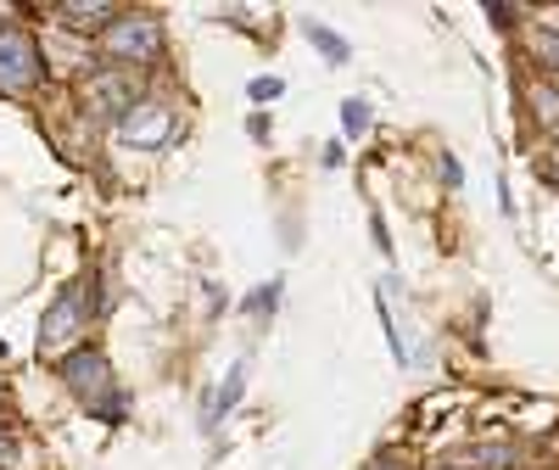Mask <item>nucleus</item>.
I'll return each instance as SVG.
<instances>
[{"label": "nucleus", "instance_id": "4468645a", "mask_svg": "<svg viewBox=\"0 0 559 470\" xmlns=\"http://www.w3.org/2000/svg\"><path fill=\"white\" fill-rule=\"evenodd\" d=\"M274 303H280V280H269V286H258L247 308H252V314H274Z\"/></svg>", "mask_w": 559, "mask_h": 470}, {"label": "nucleus", "instance_id": "7ed1b4c3", "mask_svg": "<svg viewBox=\"0 0 559 470\" xmlns=\"http://www.w3.org/2000/svg\"><path fill=\"white\" fill-rule=\"evenodd\" d=\"M45 79V57H39V39L23 23H0V90L7 96H23Z\"/></svg>", "mask_w": 559, "mask_h": 470}, {"label": "nucleus", "instance_id": "20e7f679", "mask_svg": "<svg viewBox=\"0 0 559 470\" xmlns=\"http://www.w3.org/2000/svg\"><path fill=\"white\" fill-rule=\"evenodd\" d=\"M84 107L96 113L102 124H123L140 107V73H90Z\"/></svg>", "mask_w": 559, "mask_h": 470}, {"label": "nucleus", "instance_id": "9d476101", "mask_svg": "<svg viewBox=\"0 0 559 470\" xmlns=\"http://www.w3.org/2000/svg\"><path fill=\"white\" fill-rule=\"evenodd\" d=\"M532 51H537L543 73H554V79H559V34H554V28H537V34H532Z\"/></svg>", "mask_w": 559, "mask_h": 470}, {"label": "nucleus", "instance_id": "a211bd4d", "mask_svg": "<svg viewBox=\"0 0 559 470\" xmlns=\"http://www.w3.org/2000/svg\"><path fill=\"white\" fill-rule=\"evenodd\" d=\"M548 174H554V179H559V152H554V163H548Z\"/></svg>", "mask_w": 559, "mask_h": 470}, {"label": "nucleus", "instance_id": "2eb2a0df", "mask_svg": "<svg viewBox=\"0 0 559 470\" xmlns=\"http://www.w3.org/2000/svg\"><path fill=\"white\" fill-rule=\"evenodd\" d=\"M280 96V79H252V102H274Z\"/></svg>", "mask_w": 559, "mask_h": 470}, {"label": "nucleus", "instance_id": "423d86ee", "mask_svg": "<svg viewBox=\"0 0 559 470\" xmlns=\"http://www.w3.org/2000/svg\"><path fill=\"white\" fill-rule=\"evenodd\" d=\"M118 134L129 140V146H163V140L174 134V113H168V107H134V113L118 124Z\"/></svg>", "mask_w": 559, "mask_h": 470}, {"label": "nucleus", "instance_id": "0eeeda50", "mask_svg": "<svg viewBox=\"0 0 559 470\" xmlns=\"http://www.w3.org/2000/svg\"><path fill=\"white\" fill-rule=\"evenodd\" d=\"M509 465H515V454H509L503 443H476V448L448 454L437 470H509Z\"/></svg>", "mask_w": 559, "mask_h": 470}, {"label": "nucleus", "instance_id": "9b49d317", "mask_svg": "<svg viewBox=\"0 0 559 470\" xmlns=\"http://www.w3.org/2000/svg\"><path fill=\"white\" fill-rule=\"evenodd\" d=\"M308 39H313V45H319V51L331 57V62H347V39H336L324 23H308Z\"/></svg>", "mask_w": 559, "mask_h": 470}, {"label": "nucleus", "instance_id": "6e6552de", "mask_svg": "<svg viewBox=\"0 0 559 470\" xmlns=\"http://www.w3.org/2000/svg\"><path fill=\"white\" fill-rule=\"evenodd\" d=\"M51 12H57L62 23H90V28H96V23L112 28V23L123 17L118 7H107V0H90V7H84V0H62V7H51Z\"/></svg>", "mask_w": 559, "mask_h": 470}, {"label": "nucleus", "instance_id": "f8f14e48", "mask_svg": "<svg viewBox=\"0 0 559 470\" xmlns=\"http://www.w3.org/2000/svg\"><path fill=\"white\" fill-rule=\"evenodd\" d=\"M532 107H543V113H548L543 124L559 129V90H554V84H537V90H532Z\"/></svg>", "mask_w": 559, "mask_h": 470}, {"label": "nucleus", "instance_id": "1a4fd4ad", "mask_svg": "<svg viewBox=\"0 0 559 470\" xmlns=\"http://www.w3.org/2000/svg\"><path fill=\"white\" fill-rule=\"evenodd\" d=\"M241 387H247V364H236V369L224 375V387H218V398H213V409H207V426H213L224 409H236V403H241Z\"/></svg>", "mask_w": 559, "mask_h": 470}, {"label": "nucleus", "instance_id": "f257e3e1", "mask_svg": "<svg viewBox=\"0 0 559 470\" xmlns=\"http://www.w3.org/2000/svg\"><path fill=\"white\" fill-rule=\"evenodd\" d=\"M90 292V280H73V286L45 308V319H39V359H68V353H79V342H84V331H90V314H96V303L84 297Z\"/></svg>", "mask_w": 559, "mask_h": 470}, {"label": "nucleus", "instance_id": "39448f33", "mask_svg": "<svg viewBox=\"0 0 559 470\" xmlns=\"http://www.w3.org/2000/svg\"><path fill=\"white\" fill-rule=\"evenodd\" d=\"M102 51L112 62H152L163 51V28L152 17H118L112 28H102Z\"/></svg>", "mask_w": 559, "mask_h": 470}, {"label": "nucleus", "instance_id": "ddd939ff", "mask_svg": "<svg viewBox=\"0 0 559 470\" xmlns=\"http://www.w3.org/2000/svg\"><path fill=\"white\" fill-rule=\"evenodd\" d=\"M342 129L347 134H364L369 129V107L364 102H342Z\"/></svg>", "mask_w": 559, "mask_h": 470}, {"label": "nucleus", "instance_id": "f03ea898", "mask_svg": "<svg viewBox=\"0 0 559 470\" xmlns=\"http://www.w3.org/2000/svg\"><path fill=\"white\" fill-rule=\"evenodd\" d=\"M62 381L73 387V398H79L90 414H123V398H118V387H112L107 353H90V348L68 353V359H62Z\"/></svg>", "mask_w": 559, "mask_h": 470}, {"label": "nucleus", "instance_id": "dca6fc26", "mask_svg": "<svg viewBox=\"0 0 559 470\" xmlns=\"http://www.w3.org/2000/svg\"><path fill=\"white\" fill-rule=\"evenodd\" d=\"M369 470H408V459L403 454H376V459H369Z\"/></svg>", "mask_w": 559, "mask_h": 470}, {"label": "nucleus", "instance_id": "f3484780", "mask_svg": "<svg viewBox=\"0 0 559 470\" xmlns=\"http://www.w3.org/2000/svg\"><path fill=\"white\" fill-rule=\"evenodd\" d=\"M7 459H12V437H7V432H0V465H7Z\"/></svg>", "mask_w": 559, "mask_h": 470}]
</instances>
